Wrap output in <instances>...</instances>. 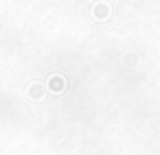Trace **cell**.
I'll return each mask as SVG.
<instances>
[{
    "label": "cell",
    "instance_id": "cell-1",
    "mask_svg": "<svg viewBox=\"0 0 160 155\" xmlns=\"http://www.w3.org/2000/svg\"><path fill=\"white\" fill-rule=\"evenodd\" d=\"M48 85H51V90H55V92H62V90H64L59 79H51V83H48Z\"/></svg>",
    "mask_w": 160,
    "mask_h": 155
}]
</instances>
